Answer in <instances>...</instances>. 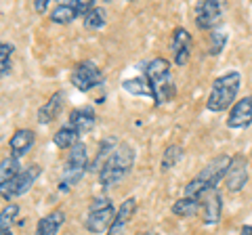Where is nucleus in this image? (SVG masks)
I'll list each match as a JSON object with an SVG mask.
<instances>
[{
  "mask_svg": "<svg viewBox=\"0 0 252 235\" xmlns=\"http://www.w3.org/2000/svg\"><path fill=\"white\" fill-rule=\"evenodd\" d=\"M145 78L149 82V88H152V99L158 107L168 103L177 95V84L172 80L170 63L166 59H162V57L154 59L145 69Z\"/></svg>",
  "mask_w": 252,
  "mask_h": 235,
  "instance_id": "nucleus-1",
  "label": "nucleus"
},
{
  "mask_svg": "<svg viewBox=\"0 0 252 235\" xmlns=\"http://www.w3.org/2000/svg\"><path fill=\"white\" fill-rule=\"evenodd\" d=\"M229 166H231V155H217L210 164L202 168L198 176L185 185V198H200L204 191L217 189V185L227 176Z\"/></svg>",
  "mask_w": 252,
  "mask_h": 235,
  "instance_id": "nucleus-2",
  "label": "nucleus"
},
{
  "mask_svg": "<svg viewBox=\"0 0 252 235\" xmlns=\"http://www.w3.org/2000/svg\"><path fill=\"white\" fill-rule=\"evenodd\" d=\"M132 164H135V149L128 143H120L116 145V149L112 151V155L105 160V164L99 170V181L103 187H114L122 181V178L128 175Z\"/></svg>",
  "mask_w": 252,
  "mask_h": 235,
  "instance_id": "nucleus-3",
  "label": "nucleus"
},
{
  "mask_svg": "<svg viewBox=\"0 0 252 235\" xmlns=\"http://www.w3.org/2000/svg\"><path fill=\"white\" fill-rule=\"evenodd\" d=\"M240 86H242V74L238 69H231L223 76H219L215 82H212V88H210V95L206 101V109L208 112H225L227 107H233V101L240 92Z\"/></svg>",
  "mask_w": 252,
  "mask_h": 235,
  "instance_id": "nucleus-4",
  "label": "nucleus"
},
{
  "mask_svg": "<svg viewBox=\"0 0 252 235\" xmlns=\"http://www.w3.org/2000/svg\"><path fill=\"white\" fill-rule=\"evenodd\" d=\"M86 170H89V151H86L84 143H76L67 155L65 166H63L61 178H59V189L69 191L84 176Z\"/></svg>",
  "mask_w": 252,
  "mask_h": 235,
  "instance_id": "nucleus-5",
  "label": "nucleus"
},
{
  "mask_svg": "<svg viewBox=\"0 0 252 235\" xmlns=\"http://www.w3.org/2000/svg\"><path fill=\"white\" fill-rule=\"evenodd\" d=\"M116 218V208L109 198L101 195V198H94L91 202L89 208V216H86V229L91 233L99 235V233H107L109 227H112Z\"/></svg>",
  "mask_w": 252,
  "mask_h": 235,
  "instance_id": "nucleus-6",
  "label": "nucleus"
},
{
  "mask_svg": "<svg viewBox=\"0 0 252 235\" xmlns=\"http://www.w3.org/2000/svg\"><path fill=\"white\" fill-rule=\"evenodd\" d=\"M40 176V166H28L26 170H21L17 176L15 178H11L6 185H2L0 187V195L9 202V200H13V198H19V195H23V193H28L30 189H32V185H34V181Z\"/></svg>",
  "mask_w": 252,
  "mask_h": 235,
  "instance_id": "nucleus-7",
  "label": "nucleus"
},
{
  "mask_svg": "<svg viewBox=\"0 0 252 235\" xmlns=\"http://www.w3.org/2000/svg\"><path fill=\"white\" fill-rule=\"evenodd\" d=\"M103 82V74H101V69L93 63V61H80L74 72H72V84L76 86L80 92H89L91 88L94 86H99Z\"/></svg>",
  "mask_w": 252,
  "mask_h": 235,
  "instance_id": "nucleus-8",
  "label": "nucleus"
},
{
  "mask_svg": "<svg viewBox=\"0 0 252 235\" xmlns=\"http://www.w3.org/2000/svg\"><path fill=\"white\" fill-rule=\"evenodd\" d=\"M200 216L204 225H217L223 214V198L219 189H208L200 195Z\"/></svg>",
  "mask_w": 252,
  "mask_h": 235,
  "instance_id": "nucleus-9",
  "label": "nucleus"
},
{
  "mask_svg": "<svg viewBox=\"0 0 252 235\" xmlns=\"http://www.w3.org/2000/svg\"><path fill=\"white\" fill-rule=\"evenodd\" d=\"M223 19V6L219 0H202L195 4V26L200 29L217 28Z\"/></svg>",
  "mask_w": 252,
  "mask_h": 235,
  "instance_id": "nucleus-10",
  "label": "nucleus"
},
{
  "mask_svg": "<svg viewBox=\"0 0 252 235\" xmlns=\"http://www.w3.org/2000/svg\"><path fill=\"white\" fill-rule=\"evenodd\" d=\"M252 124V97H244L238 103H233L229 116H227V126L229 128H248Z\"/></svg>",
  "mask_w": 252,
  "mask_h": 235,
  "instance_id": "nucleus-11",
  "label": "nucleus"
},
{
  "mask_svg": "<svg viewBox=\"0 0 252 235\" xmlns=\"http://www.w3.org/2000/svg\"><path fill=\"white\" fill-rule=\"evenodd\" d=\"M227 187H229V191H240L244 189V185L248 183V160L244 158V155H235L231 158V166L227 170Z\"/></svg>",
  "mask_w": 252,
  "mask_h": 235,
  "instance_id": "nucleus-12",
  "label": "nucleus"
},
{
  "mask_svg": "<svg viewBox=\"0 0 252 235\" xmlns=\"http://www.w3.org/2000/svg\"><path fill=\"white\" fill-rule=\"evenodd\" d=\"M172 59L177 65H185L189 61V53H191V36L185 28H177L172 34Z\"/></svg>",
  "mask_w": 252,
  "mask_h": 235,
  "instance_id": "nucleus-13",
  "label": "nucleus"
},
{
  "mask_svg": "<svg viewBox=\"0 0 252 235\" xmlns=\"http://www.w3.org/2000/svg\"><path fill=\"white\" fill-rule=\"evenodd\" d=\"M135 210H137V200L135 198L124 200L122 206L116 210V218H114L112 227H109L107 235H124L126 233V227H128L130 218H132V214H135Z\"/></svg>",
  "mask_w": 252,
  "mask_h": 235,
  "instance_id": "nucleus-14",
  "label": "nucleus"
},
{
  "mask_svg": "<svg viewBox=\"0 0 252 235\" xmlns=\"http://www.w3.org/2000/svg\"><path fill=\"white\" fill-rule=\"evenodd\" d=\"M34 141H36V135H34V130H30V128H21L17 130L15 135L11 137L9 141V147H11V155L13 158H21V155H26L32 147H34Z\"/></svg>",
  "mask_w": 252,
  "mask_h": 235,
  "instance_id": "nucleus-15",
  "label": "nucleus"
},
{
  "mask_svg": "<svg viewBox=\"0 0 252 235\" xmlns=\"http://www.w3.org/2000/svg\"><path fill=\"white\" fill-rule=\"evenodd\" d=\"M69 126L78 130V135H86L91 132L94 126V112L93 107H80V109H74L69 114Z\"/></svg>",
  "mask_w": 252,
  "mask_h": 235,
  "instance_id": "nucleus-16",
  "label": "nucleus"
},
{
  "mask_svg": "<svg viewBox=\"0 0 252 235\" xmlns=\"http://www.w3.org/2000/svg\"><path fill=\"white\" fill-rule=\"evenodd\" d=\"M63 101H65V95L63 92H55V95L46 101V103L38 109V122L40 124H51L53 120H57V116L63 109Z\"/></svg>",
  "mask_w": 252,
  "mask_h": 235,
  "instance_id": "nucleus-17",
  "label": "nucleus"
},
{
  "mask_svg": "<svg viewBox=\"0 0 252 235\" xmlns=\"http://www.w3.org/2000/svg\"><path fill=\"white\" fill-rule=\"evenodd\" d=\"M65 221V214L63 210H53L51 214H46L44 218H40L36 225V235H57L59 227Z\"/></svg>",
  "mask_w": 252,
  "mask_h": 235,
  "instance_id": "nucleus-18",
  "label": "nucleus"
},
{
  "mask_svg": "<svg viewBox=\"0 0 252 235\" xmlns=\"http://www.w3.org/2000/svg\"><path fill=\"white\" fill-rule=\"evenodd\" d=\"M172 214L181 218H191L200 214V200L198 198H181L172 204Z\"/></svg>",
  "mask_w": 252,
  "mask_h": 235,
  "instance_id": "nucleus-19",
  "label": "nucleus"
},
{
  "mask_svg": "<svg viewBox=\"0 0 252 235\" xmlns=\"http://www.w3.org/2000/svg\"><path fill=\"white\" fill-rule=\"evenodd\" d=\"M78 130L76 128H72L69 124H65V126H61L57 132H55V137H53V143L59 147V149H72V147L76 145V143H80L78 141Z\"/></svg>",
  "mask_w": 252,
  "mask_h": 235,
  "instance_id": "nucleus-20",
  "label": "nucleus"
},
{
  "mask_svg": "<svg viewBox=\"0 0 252 235\" xmlns=\"http://www.w3.org/2000/svg\"><path fill=\"white\" fill-rule=\"evenodd\" d=\"M23 168L19 166V160L13 158V155H9V158H4L2 162H0V187L6 185L11 181V178H15L19 175Z\"/></svg>",
  "mask_w": 252,
  "mask_h": 235,
  "instance_id": "nucleus-21",
  "label": "nucleus"
},
{
  "mask_svg": "<svg viewBox=\"0 0 252 235\" xmlns=\"http://www.w3.org/2000/svg\"><path fill=\"white\" fill-rule=\"evenodd\" d=\"M122 88L126 92H130V95H143V97H152V88H149V82H147V78H130V80H124L122 82Z\"/></svg>",
  "mask_w": 252,
  "mask_h": 235,
  "instance_id": "nucleus-22",
  "label": "nucleus"
},
{
  "mask_svg": "<svg viewBox=\"0 0 252 235\" xmlns=\"http://www.w3.org/2000/svg\"><path fill=\"white\" fill-rule=\"evenodd\" d=\"M51 19H53L55 23H61V26H65V23L74 21V19H76V11H74L72 0H69V2H63V4L55 6L53 13H51Z\"/></svg>",
  "mask_w": 252,
  "mask_h": 235,
  "instance_id": "nucleus-23",
  "label": "nucleus"
},
{
  "mask_svg": "<svg viewBox=\"0 0 252 235\" xmlns=\"http://www.w3.org/2000/svg\"><path fill=\"white\" fill-rule=\"evenodd\" d=\"M181 160H183V147L181 145H168L162 153L160 166H162V170H170L172 166H177Z\"/></svg>",
  "mask_w": 252,
  "mask_h": 235,
  "instance_id": "nucleus-24",
  "label": "nucleus"
},
{
  "mask_svg": "<svg viewBox=\"0 0 252 235\" xmlns=\"http://www.w3.org/2000/svg\"><path fill=\"white\" fill-rule=\"evenodd\" d=\"M107 23V13L101 6H94V9L84 17V28L86 29H99Z\"/></svg>",
  "mask_w": 252,
  "mask_h": 235,
  "instance_id": "nucleus-25",
  "label": "nucleus"
},
{
  "mask_svg": "<svg viewBox=\"0 0 252 235\" xmlns=\"http://www.w3.org/2000/svg\"><path fill=\"white\" fill-rule=\"evenodd\" d=\"M19 214V206L17 204H6V206L0 210V233L9 231V227L13 225V221Z\"/></svg>",
  "mask_w": 252,
  "mask_h": 235,
  "instance_id": "nucleus-26",
  "label": "nucleus"
},
{
  "mask_svg": "<svg viewBox=\"0 0 252 235\" xmlns=\"http://www.w3.org/2000/svg\"><path fill=\"white\" fill-rule=\"evenodd\" d=\"M13 44L0 42V78L11 72V55H13Z\"/></svg>",
  "mask_w": 252,
  "mask_h": 235,
  "instance_id": "nucleus-27",
  "label": "nucleus"
},
{
  "mask_svg": "<svg viewBox=\"0 0 252 235\" xmlns=\"http://www.w3.org/2000/svg\"><path fill=\"white\" fill-rule=\"evenodd\" d=\"M227 44V34L225 32H210V55L217 57V55L223 53Z\"/></svg>",
  "mask_w": 252,
  "mask_h": 235,
  "instance_id": "nucleus-28",
  "label": "nucleus"
},
{
  "mask_svg": "<svg viewBox=\"0 0 252 235\" xmlns=\"http://www.w3.org/2000/svg\"><path fill=\"white\" fill-rule=\"evenodd\" d=\"M72 4H74L76 17H86V15L94 9V4L91 2V0H72Z\"/></svg>",
  "mask_w": 252,
  "mask_h": 235,
  "instance_id": "nucleus-29",
  "label": "nucleus"
},
{
  "mask_svg": "<svg viewBox=\"0 0 252 235\" xmlns=\"http://www.w3.org/2000/svg\"><path fill=\"white\" fill-rule=\"evenodd\" d=\"M46 6H49V0H34V9H36L38 13H44Z\"/></svg>",
  "mask_w": 252,
  "mask_h": 235,
  "instance_id": "nucleus-30",
  "label": "nucleus"
},
{
  "mask_svg": "<svg viewBox=\"0 0 252 235\" xmlns=\"http://www.w3.org/2000/svg\"><path fill=\"white\" fill-rule=\"evenodd\" d=\"M240 235H252V225H244L242 231H240Z\"/></svg>",
  "mask_w": 252,
  "mask_h": 235,
  "instance_id": "nucleus-31",
  "label": "nucleus"
},
{
  "mask_svg": "<svg viewBox=\"0 0 252 235\" xmlns=\"http://www.w3.org/2000/svg\"><path fill=\"white\" fill-rule=\"evenodd\" d=\"M0 235H13L11 231H2V233H0Z\"/></svg>",
  "mask_w": 252,
  "mask_h": 235,
  "instance_id": "nucleus-32",
  "label": "nucleus"
},
{
  "mask_svg": "<svg viewBox=\"0 0 252 235\" xmlns=\"http://www.w3.org/2000/svg\"><path fill=\"white\" fill-rule=\"evenodd\" d=\"M145 235H158V233H156V231H149V233H145Z\"/></svg>",
  "mask_w": 252,
  "mask_h": 235,
  "instance_id": "nucleus-33",
  "label": "nucleus"
}]
</instances>
